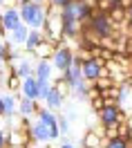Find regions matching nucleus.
<instances>
[{"mask_svg":"<svg viewBox=\"0 0 132 148\" xmlns=\"http://www.w3.org/2000/svg\"><path fill=\"white\" fill-rule=\"evenodd\" d=\"M16 7L20 9V18H22V23L29 29H43L45 27V23L49 18V11L45 5H38L34 0H20V2H16Z\"/></svg>","mask_w":132,"mask_h":148,"instance_id":"f257e3e1","label":"nucleus"},{"mask_svg":"<svg viewBox=\"0 0 132 148\" xmlns=\"http://www.w3.org/2000/svg\"><path fill=\"white\" fill-rule=\"evenodd\" d=\"M83 27H90L92 32H96L101 38L112 36V32H114L110 16H108V14H99V11H94V16L90 18V23H87V25H83Z\"/></svg>","mask_w":132,"mask_h":148,"instance_id":"f03ea898","label":"nucleus"},{"mask_svg":"<svg viewBox=\"0 0 132 148\" xmlns=\"http://www.w3.org/2000/svg\"><path fill=\"white\" fill-rule=\"evenodd\" d=\"M74 58H76V52L69 45H65V47H61V49H56V54L52 58V65H54V70H58V72L63 74L74 65Z\"/></svg>","mask_w":132,"mask_h":148,"instance_id":"7ed1b4c3","label":"nucleus"},{"mask_svg":"<svg viewBox=\"0 0 132 148\" xmlns=\"http://www.w3.org/2000/svg\"><path fill=\"white\" fill-rule=\"evenodd\" d=\"M38 119L43 121L45 126L49 128V135H52V141H56L58 137H61V130H58V114H54V112L49 110L47 106H43L40 110H38V114H36Z\"/></svg>","mask_w":132,"mask_h":148,"instance_id":"20e7f679","label":"nucleus"},{"mask_svg":"<svg viewBox=\"0 0 132 148\" xmlns=\"http://www.w3.org/2000/svg\"><path fill=\"white\" fill-rule=\"evenodd\" d=\"M31 135L22 128H11L7 132V148H29Z\"/></svg>","mask_w":132,"mask_h":148,"instance_id":"39448f33","label":"nucleus"},{"mask_svg":"<svg viewBox=\"0 0 132 148\" xmlns=\"http://www.w3.org/2000/svg\"><path fill=\"white\" fill-rule=\"evenodd\" d=\"M29 135H31V141H36V144H52V135H49V128L43 123V121L34 119L31 121V128H29Z\"/></svg>","mask_w":132,"mask_h":148,"instance_id":"423d86ee","label":"nucleus"},{"mask_svg":"<svg viewBox=\"0 0 132 148\" xmlns=\"http://www.w3.org/2000/svg\"><path fill=\"white\" fill-rule=\"evenodd\" d=\"M0 23L7 27V32H14V29H18L22 25V18H20V9L18 7H7V9L0 14Z\"/></svg>","mask_w":132,"mask_h":148,"instance_id":"0eeeda50","label":"nucleus"},{"mask_svg":"<svg viewBox=\"0 0 132 148\" xmlns=\"http://www.w3.org/2000/svg\"><path fill=\"white\" fill-rule=\"evenodd\" d=\"M105 65H108V63L101 61V58H90V61H85V63H83V76H85V81L94 83L96 79L101 76V72H103Z\"/></svg>","mask_w":132,"mask_h":148,"instance_id":"6e6552de","label":"nucleus"},{"mask_svg":"<svg viewBox=\"0 0 132 148\" xmlns=\"http://www.w3.org/2000/svg\"><path fill=\"white\" fill-rule=\"evenodd\" d=\"M9 70L14 74H18L20 79H29V76H34V70H36V65H31L29 63V58H25V56H22V58H16V61H11L9 63Z\"/></svg>","mask_w":132,"mask_h":148,"instance_id":"1a4fd4ad","label":"nucleus"},{"mask_svg":"<svg viewBox=\"0 0 132 148\" xmlns=\"http://www.w3.org/2000/svg\"><path fill=\"white\" fill-rule=\"evenodd\" d=\"M52 70H54L52 61H38L36 70H34L36 81H38V83H52Z\"/></svg>","mask_w":132,"mask_h":148,"instance_id":"9d476101","label":"nucleus"},{"mask_svg":"<svg viewBox=\"0 0 132 148\" xmlns=\"http://www.w3.org/2000/svg\"><path fill=\"white\" fill-rule=\"evenodd\" d=\"M54 54H56V47L52 45L47 38H45V40H43V43H40L34 52H31V56H36L38 61H52V58H54Z\"/></svg>","mask_w":132,"mask_h":148,"instance_id":"9b49d317","label":"nucleus"},{"mask_svg":"<svg viewBox=\"0 0 132 148\" xmlns=\"http://www.w3.org/2000/svg\"><path fill=\"white\" fill-rule=\"evenodd\" d=\"M20 97H25V99H34V101H38V81H36V76H29V79H22V88H20Z\"/></svg>","mask_w":132,"mask_h":148,"instance_id":"f8f14e48","label":"nucleus"},{"mask_svg":"<svg viewBox=\"0 0 132 148\" xmlns=\"http://www.w3.org/2000/svg\"><path fill=\"white\" fill-rule=\"evenodd\" d=\"M101 139H103V135L96 128H87L81 141H83V148H101Z\"/></svg>","mask_w":132,"mask_h":148,"instance_id":"ddd939ff","label":"nucleus"},{"mask_svg":"<svg viewBox=\"0 0 132 148\" xmlns=\"http://www.w3.org/2000/svg\"><path fill=\"white\" fill-rule=\"evenodd\" d=\"M38 101L34 99H25V97H20L18 101V114L20 117H31V114H38Z\"/></svg>","mask_w":132,"mask_h":148,"instance_id":"4468645a","label":"nucleus"},{"mask_svg":"<svg viewBox=\"0 0 132 148\" xmlns=\"http://www.w3.org/2000/svg\"><path fill=\"white\" fill-rule=\"evenodd\" d=\"M29 32H31V29H29L27 25L22 23L18 29H14V32L9 34L7 43H11V45H25V43H27V38H29Z\"/></svg>","mask_w":132,"mask_h":148,"instance_id":"2eb2a0df","label":"nucleus"},{"mask_svg":"<svg viewBox=\"0 0 132 148\" xmlns=\"http://www.w3.org/2000/svg\"><path fill=\"white\" fill-rule=\"evenodd\" d=\"M108 16H110V20H112V27L114 29H121L125 23H130V20H128V11L121 9V7H114Z\"/></svg>","mask_w":132,"mask_h":148,"instance_id":"dca6fc26","label":"nucleus"},{"mask_svg":"<svg viewBox=\"0 0 132 148\" xmlns=\"http://www.w3.org/2000/svg\"><path fill=\"white\" fill-rule=\"evenodd\" d=\"M63 103H65V97H63L61 92H56V90H54V85H52L47 99H45V106H47L49 110H61V108H63Z\"/></svg>","mask_w":132,"mask_h":148,"instance_id":"f3484780","label":"nucleus"},{"mask_svg":"<svg viewBox=\"0 0 132 148\" xmlns=\"http://www.w3.org/2000/svg\"><path fill=\"white\" fill-rule=\"evenodd\" d=\"M43 40H45V34H43V29H31V32H29L27 43H25V49H27L29 54H31V52H34V49H36V47L40 45Z\"/></svg>","mask_w":132,"mask_h":148,"instance_id":"a211bd4d","label":"nucleus"},{"mask_svg":"<svg viewBox=\"0 0 132 148\" xmlns=\"http://www.w3.org/2000/svg\"><path fill=\"white\" fill-rule=\"evenodd\" d=\"M5 85H7V90H9L11 94H16V92H20V88H22V79H20L18 74L9 72V74H7V81H5Z\"/></svg>","mask_w":132,"mask_h":148,"instance_id":"6ab92c4d","label":"nucleus"},{"mask_svg":"<svg viewBox=\"0 0 132 148\" xmlns=\"http://www.w3.org/2000/svg\"><path fill=\"white\" fill-rule=\"evenodd\" d=\"M2 101H5V114L7 117H14L16 114V110H18V101H16V94H5L2 97Z\"/></svg>","mask_w":132,"mask_h":148,"instance_id":"aec40b11","label":"nucleus"},{"mask_svg":"<svg viewBox=\"0 0 132 148\" xmlns=\"http://www.w3.org/2000/svg\"><path fill=\"white\" fill-rule=\"evenodd\" d=\"M52 85H54V90H56V92H61L63 97H67V94H72V85L67 83V79L63 76V74H61L58 79H54V81H52Z\"/></svg>","mask_w":132,"mask_h":148,"instance_id":"412c9836","label":"nucleus"},{"mask_svg":"<svg viewBox=\"0 0 132 148\" xmlns=\"http://www.w3.org/2000/svg\"><path fill=\"white\" fill-rule=\"evenodd\" d=\"M92 5H94V9L99 11V14H110V11L116 7V2H114V0H94Z\"/></svg>","mask_w":132,"mask_h":148,"instance_id":"4be33fe9","label":"nucleus"},{"mask_svg":"<svg viewBox=\"0 0 132 148\" xmlns=\"http://www.w3.org/2000/svg\"><path fill=\"white\" fill-rule=\"evenodd\" d=\"M92 85H94V88H99V90L103 92V90H110V88H114L116 83H114V79H112V76H99V79H96Z\"/></svg>","mask_w":132,"mask_h":148,"instance_id":"5701e85b","label":"nucleus"},{"mask_svg":"<svg viewBox=\"0 0 132 148\" xmlns=\"http://www.w3.org/2000/svg\"><path fill=\"white\" fill-rule=\"evenodd\" d=\"M121 137L119 135V123H112V126H103V139L108 141V139H116Z\"/></svg>","mask_w":132,"mask_h":148,"instance_id":"b1692460","label":"nucleus"},{"mask_svg":"<svg viewBox=\"0 0 132 148\" xmlns=\"http://www.w3.org/2000/svg\"><path fill=\"white\" fill-rule=\"evenodd\" d=\"M105 148H130V144H128V139L116 137V139H108V141H105Z\"/></svg>","mask_w":132,"mask_h":148,"instance_id":"393cba45","label":"nucleus"},{"mask_svg":"<svg viewBox=\"0 0 132 148\" xmlns=\"http://www.w3.org/2000/svg\"><path fill=\"white\" fill-rule=\"evenodd\" d=\"M49 90H52V83H38V101L45 103V99H47Z\"/></svg>","mask_w":132,"mask_h":148,"instance_id":"a878e982","label":"nucleus"},{"mask_svg":"<svg viewBox=\"0 0 132 148\" xmlns=\"http://www.w3.org/2000/svg\"><path fill=\"white\" fill-rule=\"evenodd\" d=\"M58 130H61V137H65L67 132H69V121L63 114H58Z\"/></svg>","mask_w":132,"mask_h":148,"instance_id":"bb28decb","label":"nucleus"},{"mask_svg":"<svg viewBox=\"0 0 132 148\" xmlns=\"http://www.w3.org/2000/svg\"><path fill=\"white\" fill-rule=\"evenodd\" d=\"M90 108H92V110H94L96 114H99V112H101V110L105 108V101H103V97H96V99H92V101H90Z\"/></svg>","mask_w":132,"mask_h":148,"instance_id":"cd10ccee","label":"nucleus"},{"mask_svg":"<svg viewBox=\"0 0 132 148\" xmlns=\"http://www.w3.org/2000/svg\"><path fill=\"white\" fill-rule=\"evenodd\" d=\"M130 92H132V90L128 88V85H119V103H121V106H123L125 101H128V97H130Z\"/></svg>","mask_w":132,"mask_h":148,"instance_id":"c85d7f7f","label":"nucleus"},{"mask_svg":"<svg viewBox=\"0 0 132 148\" xmlns=\"http://www.w3.org/2000/svg\"><path fill=\"white\" fill-rule=\"evenodd\" d=\"M116 7H121V9L130 11V9H132V0H116Z\"/></svg>","mask_w":132,"mask_h":148,"instance_id":"c756f323","label":"nucleus"},{"mask_svg":"<svg viewBox=\"0 0 132 148\" xmlns=\"http://www.w3.org/2000/svg\"><path fill=\"white\" fill-rule=\"evenodd\" d=\"M49 2H52V5L56 7V9H63V7H65V5L69 2V0H49Z\"/></svg>","mask_w":132,"mask_h":148,"instance_id":"7c9ffc66","label":"nucleus"},{"mask_svg":"<svg viewBox=\"0 0 132 148\" xmlns=\"http://www.w3.org/2000/svg\"><path fill=\"white\" fill-rule=\"evenodd\" d=\"M0 148H7V132L0 130Z\"/></svg>","mask_w":132,"mask_h":148,"instance_id":"2f4dec72","label":"nucleus"},{"mask_svg":"<svg viewBox=\"0 0 132 148\" xmlns=\"http://www.w3.org/2000/svg\"><path fill=\"white\" fill-rule=\"evenodd\" d=\"M61 148H76V146L72 144V141H63V144H61Z\"/></svg>","mask_w":132,"mask_h":148,"instance_id":"473e14b6","label":"nucleus"},{"mask_svg":"<svg viewBox=\"0 0 132 148\" xmlns=\"http://www.w3.org/2000/svg\"><path fill=\"white\" fill-rule=\"evenodd\" d=\"M125 123H128V128H132V112L128 114V119H125Z\"/></svg>","mask_w":132,"mask_h":148,"instance_id":"72a5a7b5","label":"nucleus"},{"mask_svg":"<svg viewBox=\"0 0 132 148\" xmlns=\"http://www.w3.org/2000/svg\"><path fill=\"white\" fill-rule=\"evenodd\" d=\"M128 20H130V23H132V9L128 11Z\"/></svg>","mask_w":132,"mask_h":148,"instance_id":"f704fd0d","label":"nucleus"},{"mask_svg":"<svg viewBox=\"0 0 132 148\" xmlns=\"http://www.w3.org/2000/svg\"><path fill=\"white\" fill-rule=\"evenodd\" d=\"M34 2H38V5H45V0H34Z\"/></svg>","mask_w":132,"mask_h":148,"instance_id":"c9c22d12","label":"nucleus"},{"mask_svg":"<svg viewBox=\"0 0 132 148\" xmlns=\"http://www.w3.org/2000/svg\"><path fill=\"white\" fill-rule=\"evenodd\" d=\"M0 5H5V0H0Z\"/></svg>","mask_w":132,"mask_h":148,"instance_id":"e433bc0d","label":"nucleus"},{"mask_svg":"<svg viewBox=\"0 0 132 148\" xmlns=\"http://www.w3.org/2000/svg\"><path fill=\"white\" fill-rule=\"evenodd\" d=\"M69 2H74V0H69Z\"/></svg>","mask_w":132,"mask_h":148,"instance_id":"4c0bfd02","label":"nucleus"},{"mask_svg":"<svg viewBox=\"0 0 132 148\" xmlns=\"http://www.w3.org/2000/svg\"><path fill=\"white\" fill-rule=\"evenodd\" d=\"M16 2H20V0H16Z\"/></svg>","mask_w":132,"mask_h":148,"instance_id":"58836bf2","label":"nucleus"},{"mask_svg":"<svg viewBox=\"0 0 132 148\" xmlns=\"http://www.w3.org/2000/svg\"><path fill=\"white\" fill-rule=\"evenodd\" d=\"M101 148H105V146H101Z\"/></svg>","mask_w":132,"mask_h":148,"instance_id":"ea45409f","label":"nucleus"},{"mask_svg":"<svg viewBox=\"0 0 132 148\" xmlns=\"http://www.w3.org/2000/svg\"><path fill=\"white\" fill-rule=\"evenodd\" d=\"M114 2H116V0H114Z\"/></svg>","mask_w":132,"mask_h":148,"instance_id":"a19ab883","label":"nucleus"}]
</instances>
